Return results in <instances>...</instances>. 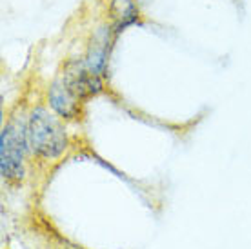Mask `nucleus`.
I'll return each mask as SVG.
<instances>
[{
    "label": "nucleus",
    "mask_w": 251,
    "mask_h": 249,
    "mask_svg": "<svg viewBox=\"0 0 251 249\" xmlns=\"http://www.w3.org/2000/svg\"><path fill=\"white\" fill-rule=\"evenodd\" d=\"M64 80V84L78 97V99L88 104L89 100L104 93L106 84L104 76L93 73L88 66L84 64V58H69L62 64V68L57 73Z\"/></svg>",
    "instance_id": "nucleus-3"
},
{
    "label": "nucleus",
    "mask_w": 251,
    "mask_h": 249,
    "mask_svg": "<svg viewBox=\"0 0 251 249\" xmlns=\"http://www.w3.org/2000/svg\"><path fill=\"white\" fill-rule=\"evenodd\" d=\"M29 146L25 137V119L9 117L0 133V174L7 186H20L25 180Z\"/></svg>",
    "instance_id": "nucleus-2"
},
{
    "label": "nucleus",
    "mask_w": 251,
    "mask_h": 249,
    "mask_svg": "<svg viewBox=\"0 0 251 249\" xmlns=\"http://www.w3.org/2000/svg\"><path fill=\"white\" fill-rule=\"evenodd\" d=\"M46 104L64 122H80L84 117V107H86V104L64 84V80L58 75L53 76L48 87Z\"/></svg>",
    "instance_id": "nucleus-4"
},
{
    "label": "nucleus",
    "mask_w": 251,
    "mask_h": 249,
    "mask_svg": "<svg viewBox=\"0 0 251 249\" xmlns=\"http://www.w3.org/2000/svg\"><path fill=\"white\" fill-rule=\"evenodd\" d=\"M107 19L113 38L135 24L142 22L138 0H107Z\"/></svg>",
    "instance_id": "nucleus-5"
},
{
    "label": "nucleus",
    "mask_w": 251,
    "mask_h": 249,
    "mask_svg": "<svg viewBox=\"0 0 251 249\" xmlns=\"http://www.w3.org/2000/svg\"><path fill=\"white\" fill-rule=\"evenodd\" d=\"M25 137L29 155L38 162H55L62 158L71 142L64 120L42 104L31 107V111L27 113Z\"/></svg>",
    "instance_id": "nucleus-1"
},
{
    "label": "nucleus",
    "mask_w": 251,
    "mask_h": 249,
    "mask_svg": "<svg viewBox=\"0 0 251 249\" xmlns=\"http://www.w3.org/2000/svg\"><path fill=\"white\" fill-rule=\"evenodd\" d=\"M109 33L102 38H93L91 44L88 46L86 56H84V64L88 66V69H91L93 73L100 76H106L107 64H109V48H111Z\"/></svg>",
    "instance_id": "nucleus-6"
},
{
    "label": "nucleus",
    "mask_w": 251,
    "mask_h": 249,
    "mask_svg": "<svg viewBox=\"0 0 251 249\" xmlns=\"http://www.w3.org/2000/svg\"><path fill=\"white\" fill-rule=\"evenodd\" d=\"M138 2H140V0H138Z\"/></svg>",
    "instance_id": "nucleus-7"
}]
</instances>
